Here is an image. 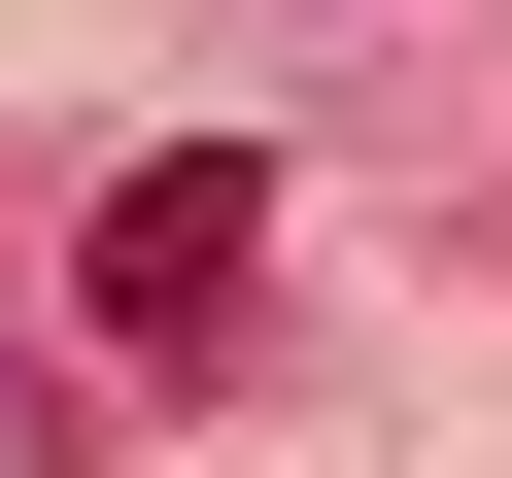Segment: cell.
Returning <instances> with one entry per match:
<instances>
[{
    "label": "cell",
    "instance_id": "1",
    "mask_svg": "<svg viewBox=\"0 0 512 478\" xmlns=\"http://www.w3.org/2000/svg\"><path fill=\"white\" fill-rule=\"evenodd\" d=\"M69 308H103L137 376H205L239 308H274V171H239V137H137V171H103V239H69Z\"/></svg>",
    "mask_w": 512,
    "mask_h": 478
}]
</instances>
